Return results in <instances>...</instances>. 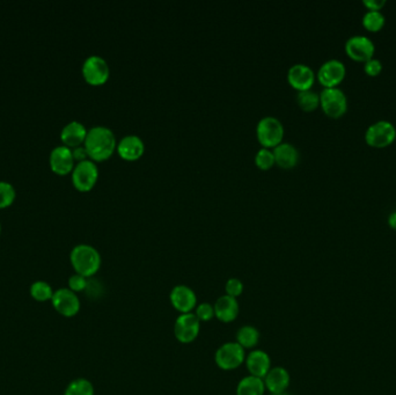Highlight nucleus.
I'll return each mask as SVG.
<instances>
[{
	"mask_svg": "<svg viewBox=\"0 0 396 395\" xmlns=\"http://www.w3.org/2000/svg\"><path fill=\"white\" fill-rule=\"evenodd\" d=\"M263 381L266 385V389H268L271 394H283L286 393V389L290 386L291 377L286 369H284L282 366H276L271 367Z\"/></svg>",
	"mask_w": 396,
	"mask_h": 395,
	"instance_id": "nucleus-17",
	"label": "nucleus"
},
{
	"mask_svg": "<svg viewBox=\"0 0 396 395\" xmlns=\"http://www.w3.org/2000/svg\"><path fill=\"white\" fill-rule=\"evenodd\" d=\"M246 366L251 376L264 379L268 372L271 370V359L269 355L263 350H253L246 357Z\"/></svg>",
	"mask_w": 396,
	"mask_h": 395,
	"instance_id": "nucleus-18",
	"label": "nucleus"
},
{
	"mask_svg": "<svg viewBox=\"0 0 396 395\" xmlns=\"http://www.w3.org/2000/svg\"><path fill=\"white\" fill-rule=\"evenodd\" d=\"M346 76V67L341 59L331 58L321 64L316 78L324 88L338 87Z\"/></svg>",
	"mask_w": 396,
	"mask_h": 395,
	"instance_id": "nucleus-10",
	"label": "nucleus"
},
{
	"mask_svg": "<svg viewBox=\"0 0 396 395\" xmlns=\"http://www.w3.org/2000/svg\"><path fill=\"white\" fill-rule=\"evenodd\" d=\"M260 342V332L255 327L244 326L236 333V343L246 349H253Z\"/></svg>",
	"mask_w": 396,
	"mask_h": 395,
	"instance_id": "nucleus-23",
	"label": "nucleus"
},
{
	"mask_svg": "<svg viewBox=\"0 0 396 395\" xmlns=\"http://www.w3.org/2000/svg\"><path fill=\"white\" fill-rule=\"evenodd\" d=\"M346 55L355 62L365 63L375 57V44L370 37L365 35H353L346 40Z\"/></svg>",
	"mask_w": 396,
	"mask_h": 395,
	"instance_id": "nucleus-11",
	"label": "nucleus"
},
{
	"mask_svg": "<svg viewBox=\"0 0 396 395\" xmlns=\"http://www.w3.org/2000/svg\"><path fill=\"white\" fill-rule=\"evenodd\" d=\"M30 297L35 301L47 303V301H51V299H52L55 290L52 289V286L49 283L45 282V281H35L30 286Z\"/></svg>",
	"mask_w": 396,
	"mask_h": 395,
	"instance_id": "nucleus-24",
	"label": "nucleus"
},
{
	"mask_svg": "<svg viewBox=\"0 0 396 395\" xmlns=\"http://www.w3.org/2000/svg\"><path fill=\"white\" fill-rule=\"evenodd\" d=\"M67 284H69L67 288L78 295V293L87 290L88 278L84 277V276H81L79 274H73L72 276H70Z\"/></svg>",
	"mask_w": 396,
	"mask_h": 395,
	"instance_id": "nucleus-31",
	"label": "nucleus"
},
{
	"mask_svg": "<svg viewBox=\"0 0 396 395\" xmlns=\"http://www.w3.org/2000/svg\"><path fill=\"white\" fill-rule=\"evenodd\" d=\"M386 4V0H363V5L367 11H382Z\"/></svg>",
	"mask_w": 396,
	"mask_h": 395,
	"instance_id": "nucleus-34",
	"label": "nucleus"
},
{
	"mask_svg": "<svg viewBox=\"0 0 396 395\" xmlns=\"http://www.w3.org/2000/svg\"><path fill=\"white\" fill-rule=\"evenodd\" d=\"M387 222H388V225L392 227L393 230H396V210L389 213Z\"/></svg>",
	"mask_w": 396,
	"mask_h": 395,
	"instance_id": "nucleus-36",
	"label": "nucleus"
},
{
	"mask_svg": "<svg viewBox=\"0 0 396 395\" xmlns=\"http://www.w3.org/2000/svg\"><path fill=\"white\" fill-rule=\"evenodd\" d=\"M256 136L263 147H277L283 140V123L275 116L262 118L256 125Z\"/></svg>",
	"mask_w": 396,
	"mask_h": 395,
	"instance_id": "nucleus-5",
	"label": "nucleus"
},
{
	"mask_svg": "<svg viewBox=\"0 0 396 395\" xmlns=\"http://www.w3.org/2000/svg\"><path fill=\"white\" fill-rule=\"evenodd\" d=\"M50 303L54 310L65 318H73L81 311V299L78 295L71 291L69 288L55 290Z\"/></svg>",
	"mask_w": 396,
	"mask_h": 395,
	"instance_id": "nucleus-9",
	"label": "nucleus"
},
{
	"mask_svg": "<svg viewBox=\"0 0 396 395\" xmlns=\"http://www.w3.org/2000/svg\"><path fill=\"white\" fill-rule=\"evenodd\" d=\"M64 395H95L94 386L85 378H78L66 386Z\"/></svg>",
	"mask_w": 396,
	"mask_h": 395,
	"instance_id": "nucleus-27",
	"label": "nucleus"
},
{
	"mask_svg": "<svg viewBox=\"0 0 396 395\" xmlns=\"http://www.w3.org/2000/svg\"><path fill=\"white\" fill-rule=\"evenodd\" d=\"M200 330V321L195 313L180 314L175 320L174 335L181 343H191L198 337Z\"/></svg>",
	"mask_w": 396,
	"mask_h": 395,
	"instance_id": "nucleus-12",
	"label": "nucleus"
},
{
	"mask_svg": "<svg viewBox=\"0 0 396 395\" xmlns=\"http://www.w3.org/2000/svg\"><path fill=\"white\" fill-rule=\"evenodd\" d=\"M117 152L124 160L134 161L142 157L145 151V144L137 135H127L117 143Z\"/></svg>",
	"mask_w": 396,
	"mask_h": 395,
	"instance_id": "nucleus-16",
	"label": "nucleus"
},
{
	"mask_svg": "<svg viewBox=\"0 0 396 395\" xmlns=\"http://www.w3.org/2000/svg\"><path fill=\"white\" fill-rule=\"evenodd\" d=\"M320 107L331 118H340L348 111V98L340 87L324 88L320 92Z\"/></svg>",
	"mask_w": 396,
	"mask_h": 395,
	"instance_id": "nucleus-3",
	"label": "nucleus"
},
{
	"mask_svg": "<svg viewBox=\"0 0 396 395\" xmlns=\"http://www.w3.org/2000/svg\"><path fill=\"white\" fill-rule=\"evenodd\" d=\"M362 25L365 30L377 33L386 25V18L382 11H366L362 19Z\"/></svg>",
	"mask_w": 396,
	"mask_h": 395,
	"instance_id": "nucleus-25",
	"label": "nucleus"
},
{
	"mask_svg": "<svg viewBox=\"0 0 396 395\" xmlns=\"http://www.w3.org/2000/svg\"><path fill=\"white\" fill-rule=\"evenodd\" d=\"M98 179V169L92 159L76 162L72 171L73 186L81 191H91Z\"/></svg>",
	"mask_w": 396,
	"mask_h": 395,
	"instance_id": "nucleus-8",
	"label": "nucleus"
},
{
	"mask_svg": "<svg viewBox=\"0 0 396 395\" xmlns=\"http://www.w3.org/2000/svg\"><path fill=\"white\" fill-rule=\"evenodd\" d=\"M85 81L93 86L105 84L110 79V69L108 62L98 55L88 56L81 67Z\"/></svg>",
	"mask_w": 396,
	"mask_h": 395,
	"instance_id": "nucleus-7",
	"label": "nucleus"
},
{
	"mask_svg": "<svg viewBox=\"0 0 396 395\" xmlns=\"http://www.w3.org/2000/svg\"><path fill=\"white\" fill-rule=\"evenodd\" d=\"M195 315L200 322L211 321L216 317L215 308L213 305L209 304V303H202V304L197 305L195 308Z\"/></svg>",
	"mask_w": 396,
	"mask_h": 395,
	"instance_id": "nucleus-30",
	"label": "nucleus"
},
{
	"mask_svg": "<svg viewBox=\"0 0 396 395\" xmlns=\"http://www.w3.org/2000/svg\"><path fill=\"white\" fill-rule=\"evenodd\" d=\"M215 308L216 318L218 319L219 321L224 322V323H229L233 322L238 318L239 315V303L236 298L233 297L222 296L219 298L216 304L213 305Z\"/></svg>",
	"mask_w": 396,
	"mask_h": 395,
	"instance_id": "nucleus-20",
	"label": "nucleus"
},
{
	"mask_svg": "<svg viewBox=\"0 0 396 395\" xmlns=\"http://www.w3.org/2000/svg\"><path fill=\"white\" fill-rule=\"evenodd\" d=\"M88 130L81 122L71 121L67 125H64V128L61 131V139L63 145L69 147H81L85 143V139L87 136Z\"/></svg>",
	"mask_w": 396,
	"mask_h": 395,
	"instance_id": "nucleus-19",
	"label": "nucleus"
},
{
	"mask_svg": "<svg viewBox=\"0 0 396 395\" xmlns=\"http://www.w3.org/2000/svg\"><path fill=\"white\" fill-rule=\"evenodd\" d=\"M246 354L244 348L236 342H227L216 352L215 362L219 369L232 371L244 364Z\"/></svg>",
	"mask_w": 396,
	"mask_h": 395,
	"instance_id": "nucleus-6",
	"label": "nucleus"
},
{
	"mask_svg": "<svg viewBox=\"0 0 396 395\" xmlns=\"http://www.w3.org/2000/svg\"><path fill=\"white\" fill-rule=\"evenodd\" d=\"M244 283L241 282L239 278H229L226 282L225 291L226 295L233 298H238L244 292Z\"/></svg>",
	"mask_w": 396,
	"mask_h": 395,
	"instance_id": "nucleus-32",
	"label": "nucleus"
},
{
	"mask_svg": "<svg viewBox=\"0 0 396 395\" xmlns=\"http://www.w3.org/2000/svg\"><path fill=\"white\" fill-rule=\"evenodd\" d=\"M382 69H384V65H382V61L375 57L364 63V72L368 77H378L379 74H382Z\"/></svg>",
	"mask_w": 396,
	"mask_h": 395,
	"instance_id": "nucleus-33",
	"label": "nucleus"
},
{
	"mask_svg": "<svg viewBox=\"0 0 396 395\" xmlns=\"http://www.w3.org/2000/svg\"><path fill=\"white\" fill-rule=\"evenodd\" d=\"M70 262L76 274L91 278L100 270L102 260L95 247L88 244H79L74 246L70 253Z\"/></svg>",
	"mask_w": 396,
	"mask_h": 395,
	"instance_id": "nucleus-2",
	"label": "nucleus"
},
{
	"mask_svg": "<svg viewBox=\"0 0 396 395\" xmlns=\"http://www.w3.org/2000/svg\"><path fill=\"white\" fill-rule=\"evenodd\" d=\"M73 158L74 160L83 161L86 160V159H90L88 157L87 151L85 149L84 145H81V147H73L72 149Z\"/></svg>",
	"mask_w": 396,
	"mask_h": 395,
	"instance_id": "nucleus-35",
	"label": "nucleus"
},
{
	"mask_svg": "<svg viewBox=\"0 0 396 395\" xmlns=\"http://www.w3.org/2000/svg\"><path fill=\"white\" fill-rule=\"evenodd\" d=\"M275 162L276 161H275L273 152L268 147H262L255 156V164L258 165V169H263V171L271 169L275 165Z\"/></svg>",
	"mask_w": 396,
	"mask_h": 395,
	"instance_id": "nucleus-29",
	"label": "nucleus"
},
{
	"mask_svg": "<svg viewBox=\"0 0 396 395\" xmlns=\"http://www.w3.org/2000/svg\"><path fill=\"white\" fill-rule=\"evenodd\" d=\"M171 304L181 314L193 313L197 306L196 293L187 286H176L173 288L169 295Z\"/></svg>",
	"mask_w": 396,
	"mask_h": 395,
	"instance_id": "nucleus-14",
	"label": "nucleus"
},
{
	"mask_svg": "<svg viewBox=\"0 0 396 395\" xmlns=\"http://www.w3.org/2000/svg\"><path fill=\"white\" fill-rule=\"evenodd\" d=\"M395 139V125L387 120H380L372 123L365 131V142L367 145L375 149L389 147L394 143Z\"/></svg>",
	"mask_w": 396,
	"mask_h": 395,
	"instance_id": "nucleus-4",
	"label": "nucleus"
},
{
	"mask_svg": "<svg viewBox=\"0 0 396 395\" xmlns=\"http://www.w3.org/2000/svg\"><path fill=\"white\" fill-rule=\"evenodd\" d=\"M316 74L312 67L302 63H297L287 71V81L297 91H307L315 83Z\"/></svg>",
	"mask_w": 396,
	"mask_h": 395,
	"instance_id": "nucleus-13",
	"label": "nucleus"
},
{
	"mask_svg": "<svg viewBox=\"0 0 396 395\" xmlns=\"http://www.w3.org/2000/svg\"><path fill=\"white\" fill-rule=\"evenodd\" d=\"M17 191L14 186L8 181H0V209L8 208L14 202Z\"/></svg>",
	"mask_w": 396,
	"mask_h": 395,
	"instance_id": "nucleus-28",
	"label": "nucleus"
},
{
	"mask_svg": "<svg viewBox=\"0 0 396 395\" xmlns=\"http://www.w3.org/2000/svg\"><path fill=\"white\" fill-rule=\"evenodd\" d=\"M264 381L254 376L242 378L236 387V395H264Z\"/></svg>",
	"mask_w": 396,
	"mask_h": 395,
	"instance_id": "nucleus-22",
	"label": "nucleus"
},
{
	"mask_svg": "<svg viewBox=\"0 0 396 395\" xmlns=\"http://www.w3.org/2000/svg\"><path fill=\"white\" fill-rule=\"evenodd\" d=\"M297 103L304 111H313L320 106V93L307 89V91L298 92Z\"/></svg>",
	"mask_w": 396,
	"mask_h": 395,
	"instance_id": "nucleus-26",
	"label": "nucleus"
},
{
	"mask_svg": "<svg viewBox=\"0 0 396 395\" xmlns=\"http://www.w3.org/2000/svg\"><path fill=\"white\" fill-rule=\"evenodd\" d=\"M84 147L87 151L88 157L92 160H105L116 149V136L108 127L95 125L88 130Z\"/></svg>",
	"mask_w": 396,
	"mask_h": 395,
	"instance_id": "nucleus-1",
	"label": "nucleus"
},
{
	"mask_svg": "<svg viewBox=\"0 0 396 395\" xmlns=\"http://www.w3.org/2000/svg\"><path fill=\"white\" fill-rule=\"evenodd\" d=\"M0 233H1V223H0Z\"/></svg>",
	"mask_w": 396,
	"mask_h": 395,
	"instance_id": "nucleus-38",
	"label": "nucleus"
},
{
	"mask_svg": "<svg viewBox=\"0 0 396 395\" xmlns=\"http://www.w3.org/2000/svg\"><path fill=\"white\" fill-rule=\"evenodd\" d=\"M273 152L277 165L282 169H293L298 164L299 151L293 144L282 142L273 147Z\"/></svg>",
	"mask_w": 396,
	"mask_h": 395,
	"instance_id": "nucleus-21",
	"label": "nucleus"
},
{
	"mask_svg": "<svg viewBox=\"0 0 396 395\" xmlns=\"http://www.w3.org/2000/svg\"><path fill=\"white\" fill-rule=\"evenodd\" d=\"M74 158H73L72 149L66 145H59L54 147L50 152L49 162L52 172L59 175H66L72 172L74 167Z\"/></svg>",
	"mask_w": 396,
	"mask_h": 395,
	"instance_id": "nucleus-15",
	"label": "nucleus"
},
{
	"mask_svg": "<svg viewBox=\"0 0 396 395\" xmlns=\"http://www.w3.org/2000/svg\"><path fill=\"white\" fill-rule=\"evenodd\" d=\"M271 395H287L286 393H283V394H271Z\"/></svg>",
	"mask_w": 396,
	"mask_h": 395,
	"instance_id": "nucleus-37",
	"label": "nucleus"
}]
</instances>
